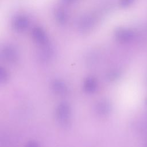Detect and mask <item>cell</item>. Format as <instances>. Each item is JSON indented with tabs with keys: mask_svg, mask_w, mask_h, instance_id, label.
Instances as JSON below:
<instances>
[{
	"mask_svg": "<svg viewBox=\"0 0 147 147\" xmlns=\"http://www.w3.org/2000/svg\"><path fill=\"white\" fill-rule=\"evenodd\" d=\"M55 18L59 23L64 24L67 20V14L63 10L59 9L55 13Z\"/></svg>",
	"mask_w": 147,
	"mask_h": 147,
	"instance_id": "7",
	"label": "cell"
},
{
	"mask_svg": "<svg viewBox=\"0 0 147 147\" xmlns=\"http://www.w3.org/2000/svg\"><path fill=\"white\" fill-rule=\"evenodd\" d=\"M3 57L9 61H14L17 58V53L16 49L11 46H6L2 52Z\"/></svg>",
	"mask_w": 147,
	"mask_h": 147,
	"instance_id": "5",
	"label": "cell"
},
{
	"mask_svg": "<svg viewBox=\"0 0 147 147\" xmlns=\"http://www.w3.org/2000/svg\"><path fill=\"white\" fill-rule=\"evenodd\" d=\"M69 114V108L67 104L62 103L59 105L57 110V114L59 119L63 123L67 122Z\"/></svg>",
	"mask_w": 147,
	"mask_h": 147,
	"instance_id": "6",
	"label": "cell"
},
{
	"mask_svg": "<svg viewBox=\"0 0 147 147\" xmlns=\"http://www.w3.org/2000/svg\"><path fill=\"white\" fill-rule=\"evenodd\" d=\"M32 36L34 40L40 44H45L47 37L44 30L39 27L34 28L32 30Z\"/></svg>",
	"mask_w": 147,
	"mask_h": 147,
	"instance_id": "4",
	"label": "cell"
},
{
	"mask_svg": "<svg viewBox=\"0 0 147 147\" xmlns=\"http://www.w3.org/2000/svg\"><path fill=\"white\" fill-rule=\"evenodd\" d=\"M95 19L91 15H87L83 17L79 24V30L82 32H87L94 26Z\"/></svg>",
	"mask_w": 147,
	"mask_h": 147,
	"instance_id": "2",
	"label": "cell"
},
{
	"mask_svg": "<svg viewBox=\"0 0 147 147\" xmlns=\"http://www.w3.org/2000/svg\"><path fill=\"white\" fill-rule=\"evenodd\" d=\"M65 2L66 3H72L74 2V1H75L76 0H64Z\"/></svg>",
	"mask_w": 147,
	"mask_h": 147,
	"instance_id": "13",
	"label": "cell"
},
{
	"mask_svg": "<svg viewBox=\"0 0 147 147\" xmlns=\"http://www.w3.org/2000/svg\"><path fill=\"white\" fill-rule=\"evenodd\" d=\"M28 147H37V146L36 145V144L33 143V142H31L30 144H29L28 145Z\"/></svg>",
	"mask_w": 147,
	"mask_h": 147,
	"instance_id": "12",
	"label": "cell"
},
{
	"mask_svg": "<svg viewBox=\"0 0 147 147\" xmlns=\"http://www.w3.org/2000/svg\"><path fill=\"white\" fill-rule=\"evenodd\" d=\"M146 103H147V100H146Z\"/></svg>",
	"mask_w": 147,
	"mask_h": 147,
	"instance_id": "14",
	"label": "cell"
},
{
	"mask_svg": "<svg viewBox=\"0 0 147 147\" xmlns=\"http://www.w3.org/2000/svg\"><path fill=\"white\" fill-rule=\"evenodd\" d=\"M97 109L99 113L102 114H105L109 111V105L106 102H102L98 105Z\"/></svg>",
	"mask_w": 147,
	"mask_h": 147,
	"instance_id": "8",
	"label": "cell"
},
{
	"mask_svg": "<svg viewBox=\"0 0 147 147\" xmlns=\"http://www.w3.org/2000/svg\"><path fill=\"white\" fill-rule=\"evenodd\" d=\"M29 24V20L26 17L18 16L14 20L13 27L17 31L22 32L28 28Z\"/></svg>",
	"mask_w": 147,
	"mask_h": 147,
	"instance_id": "3",
	"label": "cell"
},
{
	"mask_svg": "<svg viewBox=\"0 0 147 147\" xmlns=\"http://www.w3.org/2000/svg\"><path fill=\"white\" fill-rule=\"evenodd\" d=\"M85 86L87 91H93L96 87V83L95 80L92 78L88 79L85 84Z\"/></svg>",
	"mask_w": 147,
	"mask_h": 147,
	"instance_id": "9",
	"label": "cell"
},
{
	"mask_svg": "<svg viewBox=\"0 0 147 147\" xmlns=\"http://www.w3.org/2000/svg\"><path fill=\"white\" fill-rule=\"evenodd\" d=\"M134 0H119V5L122 7H126L131 5Z\"/></svg>",
	"mask_w": 147,
	"mask_h": 147,
	"instance_id": "10",
	"label": "cell"
},
{
	"mask_svg": "<svg viewBox=\"0 0 147 147\" xmlns=\"http://www.w3.org/2000/svg\"><path fill=\"white\" fill-rule=\"evenodd\" d=\"M115 36L119 41L127 42L134 39V33L131 30L129 29L118 28L115 32Z\"/></svg>",
	"mask_w": 147,
	"mask_h": 147,
	"instance_id": "1",
	"label": "cell"
},
{
	"mask_svg": "<svg viewBox=\"0 0 147 147\" xmlns=\"http://www.w3.org/2000/svg\"><path fill=\"white\" fill-rule=\"evenodd\" d=\"M53 86H55V89H56V90L59 91V92H61L65 90L64 86L60 82H57Z\"/></svg>",
	"mask_w": 147,
	"mask_h": 147,
	"instance_id": "11",
	"label": "cell"
}]
</instances>
